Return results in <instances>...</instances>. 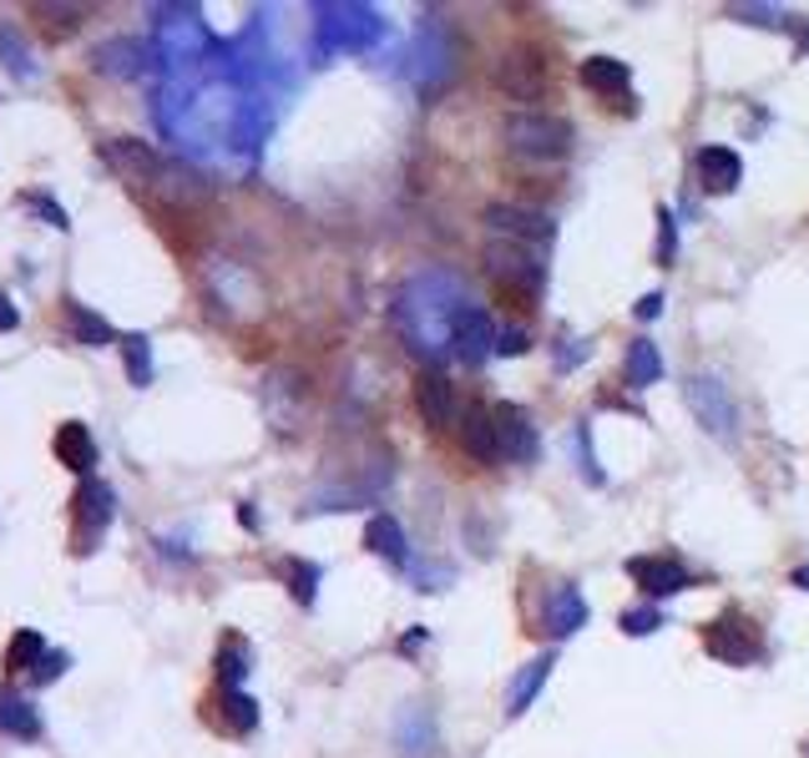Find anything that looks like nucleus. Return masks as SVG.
I'll return each mask as SVG.
<instances>
[{
  "instance_id": "6e6552de",
  "label": "nucleus",
  "mask_w": 809,
  "mask_h": 758,
  "mask_svg": "<svg viewBox=\"0 0 809 758\" xmlns=\"http://www.w3.org/2000/svg\"><path fill=\"white\" fill-rule=\"evenodd\" d=\"M101 162L122 183H152V177H162V152L142 138H107L101 142Z\"/></svg>"
},
{
  "instance_id": "bb28decb",
  "label": "nucleus",
  "mask_w": 809,
  "mask_h": 758,
  "mask_svg": "<svg viewBox=\"0 0 809 758\" xmlns=\"http://www.w3.org/2000/svg\"><path fill=\"white\" fill-rule=\"evenodd\" d=\"M72 339H81L87 349H107V344H117L112 323L101 319V314H91L87 304H72Z\"/></svg>"
},
{
  "instance_id": "a878e982",
  "label": "nucleus",
  "mask_w": 809,
  "mask_h": 758,
  "mask_svg": "<svg viewBox=\"0 0 809 758\" xmlns=\"http://www.w3.org/2000/svg\"><path fill=\"white\" fill-rule=\"evenodd\" d=\"M627 62H617V56H592V62H582V87L587 91H617L627 87Z\"/></svg>"
},
{
  "instance_id": "c9c22d12",
  "label": "nucleus",
  "mask_w": 809,
  "mask_h": 758,
  "mask_svg": "<svg viewBox=\"0 0 809 758\" xmlns=\"http://www.w3.org/2000/svg\"><path fill=\"white\" fill-rule=\"evenodd\" d=\"M11 329H21V309H15L11 294L0 288V334H11Z\"/></svg>"
},
{
  "instance_id": "f704fd0d",
  "label": "nucleus",
  "mask_w": 809,
  "mask_h": 758,
  "mask_svg": "<svg viewBox=\"0 0 809 758\" xmlns=\"http://www.w3.org/2000/svg\"><path fill=\"white\" fill-rule=\"evenodd\" d=\"M678 253V223H673V212H658V259L673 263Z\"/></svg>"
},
{
  "instance_id": "7c9ffc66",
  "label": "nucleus",
  "mask_w": 809,
  "mask_h": 758,
  "mask_svg": "<svg viewBox=\"0 0 809 758\" xmlns=\"http://www.w3.org/2000/svg\"><path fill=\"white\" fill-rule=\"evenodd\" d=\"M284 576H288V592L299 597V607H314V586H319V567L314 561H284Z\"/></svg>"
},
{
  "instance_id": "a211bd4d",
  "label": "nucleus",
  "mask_w": 809,
  "mask_h": 758,
  "mask_svg": "<svg viewBox=\"0 0 809 758\" xmlns=\"http://www.w3.org/2000/svg\"><path fill=\"white\" fill-rule=\"evenodd\" d=\"M97 72L101 76H122V81H132V76H142V66H147V46L132 36H117L107 41V46H97Z\"/></svg>"
},
{
  "instance_id": "423d86ee",
  "label": "nucleus",
  "mask_w": 809,
  "mask_h": 758,
  "mask_svg": "<svg viewBox=\"0 0 809 758\" xmlns=\"http://www.w3.org/2000/svg\"><path fill=\"white\" fill-rule=\"evenodd\" d=\"M688 405H693L698 425H703L713 440H734L739 436V410H734V395H729L723 380H713V374H693V380H688Z\"/></svg>"
},
{
  "instance_id": "58836bf2",
  "label": "nucleus",
  "mask_w": 809,
  "mask_h": 758,
  "mask_svg": "<svg viewBox=\"0 0 809 758\" xmlns=\"http://www.w3.org/2000/svg\"><path fill=\"white\" fill-rule=\"evenodd\" d=\"M238 521L249 526V531H259V510H253V506H249V501H243V506H238Z\"/></svg>"
},
{
  "instance_id": "79ce46f5",
  "label": "nucleus",
  "mask_w": 809,
  "mask_h": 758,
  "mask_svg": "<svg viewBox=\"0 0 809 758\" xmlns=\"http://www.w3.org/2000/svg\"><path fill=\"white\" fill-rule=\"evenodd\" d=\"M805 758H809V744H805Z\"/></svg>"
},
{
  "instance_id": "a19ab883",
  "label": "nucleus",
  "mask_w": 809,
  "mask_h": 758,
  "mask_svg": "<svg viewBox=\"0 0 809 758\" xmlns=\"http://www.w3.org/2000/svg\"><path fill=\"white\" fill-rule=\"evenodd\" d=\"M789 582L805 586V592H809V567H795V572H789Z\"/></svg>"
},
{
  "instance_id": "0eeeda50",
  "label": "nucleus",
  "mask_w": 809,
  "mask_h": 758,
  "mask_svg": "<svg viewBox=\"0 0 809 758\" xmlns=\"http://www.w3.org/2000/svg\"><path fill=\"white\" fill-rule=\"evenodd\" d=\"M491 349H496V323H491V314L475 309V304H461V309L450 314V354L461 364H481Z\"/></svg>"
},
{
  "instance_id": "e433bc0d",
  "label": "nucleus",
  "mask_w": 809,
  "mask_h": 758,
  "mask_svg": "<svg viewBox=\"0 0 809 758\" xmlns=\"http://www.w3.org/2000/svg\"><path fill=\"white\" fill-rule=\"evenodd\" d=\"M522 349H526L522 329H506V334H496V354H522Z\"/></svg>"
},
{
  "instance_id": "f03ea898",
  "label": "nucleus",
  "mask_w": 809,
  "mask_h": 758,
  "mask_svg": "<svg viewBox=\"0 0 809 758\" xmlns=\"http://www.w3.org/2000/svg\"><path fill=\"white\" fill-rule=\"evenodd\" d=\"M501 138L516 157H536V162H551V157H567L572 152V122H561L551 112H511L501 122Z\"/></svg>"
},
{
  "instance_id": "4c0bfd02",
  "label": "nucleus",
  "mask_w": 809,
  "mask_h": 758,
  "mask_svg": "<svg viewBox=\"0 0 809 758\" xmlns=\"http://www.w3.org/2000/svg\"><path fill=\"white\" fill-rule=\"evenodd\" d=\"M633 314H637V319H643V323H647V319H658V314H663V294H643Z\"/></svg>"
},
{
  "instance_id": "4468645a",
  "label": "nucleus",
  "mask_w": 809,
  "mask_h": 758,
  "mask_svg": "<svg viewBox=\"0 0 809 758\" xmlns=\"http://www.w3.org/2000/svg\"><path fill=\"white\" fill-rule=\"evenodd\" d=\"M395 748H400V758H430V748H436V723H430V713H425L420 703H405V708H400Z\"/></svg>"
},
{
  "instance_id": "f8f14e48",
  "label": "nucleus",
  "mask_w": 809,
  "mask_h": 758,
  "mask_svg": "<svg viewBox=\"0 0 809 758\" xmlns=\"http://www.w3.org/2000/svg\"><path fill=\"white\" fill-rule=\"evenodd\" d=\"M627 576H633V582L643 586L653 602L678 597V592L688 586V572L673 557H633V561H627Z\"/></svg>"
},
{
  "instance_id": "9d476101",
  "label": "nucleus",
  "mask_w": 809,
  "mask_h": 758,
  "mask_svg": "<svg viewBox=\"0 0 809 758\" xmlns=\"http://www.w3.org/2000/svg\"><path fill=\"white\" fill-rule=\"evenodd\" d=\"M485 228L496 238H506V243H547L551 238V223L542 218V212H526V208H511V202H491L485 208Z\"/></svg>"
},
{
  "instance_id": "393cba45",
  "label": "nucleus",
  "mask_w": 809,
  "mask_h": 758,
  "mask_svg": "<svg viewBox=\"0 0 809 758\" xmlns=\"http://www.w3.org/2000/svg\"><path fill=\"white\" fill-rule=\"evenodd\" d=\"M0 734L11 738H41V713L25 697H0Z\"/></svg>"
},
{
  "instance_id": "b1692460",
  "label": "nucleus",
  "mask_w": 809,
  "mask_h": 758,
  "mask_svg": "<svg viewBox=\"0 0 809 758\" xmlns=\"http://www.w3.org/2000/svg\"><path fill=\"white\" fill-rule=\"evenodd\" d=\"M46 652H51L46 637H41L36 627H21V633L11 637V647H6V672H31Z\"/></svg>"
},
{
  "instance_id": "cd10ccee",
  "label": "nucleus",
  "mask_w": 809,
  "mask_h": 758,
  "mask_svg": "<svg viewBox=\"0 0 809 758\" xmlns=\"http://www.w3.org/2000/svg\"><path fill=\"white\" fill-rule=\"evenodd\" d=\"M122 360H127V380L138 389L152 385V339L147 334H122Z\"/></svg>"
},
{
  "instance_id": "f257e3e1",
  "label": "nucleus",
  "mask_w": 809,
  "mask_h": 758,
  "mask_svg": "<svg viewBox=\"0 0 809 758\" xmlns=\"http://www.w3.org/2000/svg\"><path fill=\"white\" fill-rule=\"evenodd\" d=\"M436 288V274H420L405 294H400V319H405V334L415 339V344L430 354L436 344H450V314H456V294H446V284H440V294H430Z\"/></svg>"
},
{
  "instance_id": "9b49d317",
  "label": "nucleus",
  "mask_w": 809,
  "mask_h": 758,
  "mask_svg": "<svg viewBox=\"0 0 809 758\" xmlns=\"http://www.w3.org/2000/svg\"><path fill=\"white\" fill-rule=\"evenodd\" d=\"M491 430H496L501 460H536V450H542V440H536V425L526 420L516 405H496V410H491Z\"/></svg>"
},
{
  "instance_id": "ddd939ff",
  "label": "nucleus",
  "mask_w": 809,
  "mask_h": 758,
  "mask_svg": "<svg viewBox=\"0 0 809 758\" xmlns=\"http://www.w3.org/2000/svg\"><path fill=\"white\" fill-rule=\"evenodd\" d=\"M415 410H420V420L430 425V430H446V425L456 420V385H450L440 370H425L420 385H415Z\"/></svg>"
},
{
  "instance_id": "5701e85b",
  "label": "nucleus",
  "mask_w": 809,
  "mask_h": 758,
  "mask_svg": "<svg viewBox=\"0 0 809 758\" xmlns=\"http://www.w3.org/2000/svg\"><path fill=\"white\" fill-rule=\"evenodd\" d=\"M658 374H663L658 344H653V339H633V344H627V385L647 389V385H658Z\"/></svg>"
},
{
  "instance_id": "39448f33",
  "label": "nucleus",
  "mask_w": 809,
  "mask_h": 758,
  "mask_svg": "<svg viewBox=\"0 0 809 758\" xmlns=\"http://www.w3.org/2000/svg\"><path fill=\"white\" fill-rule=\"evenodd\" d=\"M703 647H709V658L729 662V668H748V662L764 658V637L759 627L739 612H723L719 622H709V633H703Z\"/></svg>"
},
{
  "instance_id": "c756f323",
  "label": "nucleus",
  "mask_w": 809,
  "mask_h": 758,
  "mask_svg": "<svg viewBox=\"0 0 809 758\" xmlns=\"http://www.w3.org/2000/svg\"><path fill=\"white\" fill-rule=\"evenodd\" d=\"M223 718L233 734H253V728H259V703H253L243 688H238V693H223Z\"/></svg>"
},
{
  "instance_id": "7ed1b4c3",
  "label": "nucleus",
  "mask_w": 809,
  "mask_h": 758,
  "mask_svg": "<svg viewBox=\"0 0 809 758\" xmlns=\"http://www.w3.org/2000/svg\"><path fill=\"white\" fill-rule=\"evenodd\" d=\"M112 516H117V491L107 481H97V475H87L81 491H76V531H72L76 557H91V551H97V541L107 536Z\"/></svg>"
},
{
  "instance_id": "2f4dec72",
  "label": "nucleus",
  "mask_w": 809,
  "mask_h": 758,
  "mask_svg": "<svg viewBox=\"0 0 809 758\" xmlns=\"http://www.w3.org/2000/svg\"><path fill=\"white\" fill-rule=\"evenodd\" d=\"M21 202H25V208H31V212H41V218H46V223L56 228V233H66V228H72V218H66V208H62V202H56V198H46V193H25Z\"/></svg>"
},
{
  "instance_id": "4be33fe9",
  "label": "nucleus",
  "mask_w": 809,
  "mask_h": 758,
  "mask_svg": "<svg viewBox=\"0 0 809 758\" xmlns=\"http://www.w3.org/2000/svg\"><path fill=\"white\" fill-rule=\"evenodd\" d=\"M0 66H6L15 81H36V76H41L31 41H25L15 25H6V21H0Z\"/></svg>"
},
{
  "instance_id": "412c9836",
  "label": "nucleus",
  "mask_w": 809,
  "mask_h": 758,
  "mask_svg": "<svg viewBox=\"0 0 809 758\" xmlns=\"http://www.w3.org/2000/svg\"><path fill=\"white\" fill-rule=\"evenodd\" d=\"M364 547H370L374 557H385L390 567H405V557H411V541H405V531H400L395 516H370V526H364Z\"/></svg>"
},
{
  "instance_id": "72a5a7b5",
  "label": "nucleus",
  "mask_w": 809,
  "mask_h": 758,
  "mask_svg": "<svg viewBox=\"0 0 809 758\" xmlns=\"http://www.w3.org/2000/svg\"><path fill=\"white\" fill-rule=\"evenodd\" d=\"M66 662H72V658H66V652H46V658H41L36 668H31V683H36V688L56 683V678H62V672H66Z\"/></svg>"
},
{
  "instance_id": "2eb2a0df",
  "label": "nucleus",
  "mask_w": 809,
  "mask_h": 758,
  "mask_svg": "<svg viewBox=\"0 0 809 758\" xmlns=\"http://www.w3.org/2000/svg\"><path fill=\"white\" fill-rule=\"evenodd\" d=\"M698 173H703V187L709 193H734L739 183H744V157H739L734 147H703L698 152Z\"/></svg>"
},
{
  "instance_id": "6ab92c4d",
  "label": "nucleus",
  "mask_w": 809,
  "mask_h": 758,
  "mask_svg": "<svg viewBox=\"0 0 809 758\" xmlns=\"http://www.w3.org/2000/svg\"><path fill=\"white\" fill-rule=\"evenodd\" d=\"M56 460L76 475H91V465H97V440H91V430L81 420H66L62 430H56Z\"/></svg>"
},
{
  "instance_id": "aec40b11",
  "label": "nucleus",
  "mask_w": 809,
  "mask_h": 758,
  "mask_svg": "<svg viewBox=\"0 0 809 758\" xmlns=\"http://www.w3.org/2000/svg\"><path fill=\"white\" fill-rule=\"evenodd\" d=\"M461 450L471 460H481V465H496L501 460V450H496V430H491V410H466V420H461Z\"/></svg>"
},
{
  "instance_id": "20e7f679",
  "label": "nucleus",
  "mask_w": 809,
  "mask_h": 758,
  "mask_svg": "<svg viewBox=\"0 0 809 758\" xmlns=\"http://www.w3.org/2000/svg\"><path fill=\"white\" fill-rule=\"evenodd\" d=\"M385 25L370 6H319V46L324 51H364Z\"/></svg>"
},
{
  "instance_id": "c85d7f7f",
  "label": "nucleus",
  "mask_w": 809,
  "mask_h": 758,
  "mask_svg": "<svg viewBox=\"0 0 809 758\" xmlns=\"http://www.w3.org/2000/svg\"><path fill=\"white\" fill-rule=\"evenodd\" d=\"M243 678H249V647H243V642H223V647H218V683H223V693H238Z\"/></svg>"
},
{
  "instance_id": "f3484780",
  "label": "nucleus",
  "mask_w": 809,
  "mask_h": 758,
  "mask_svg": "<svg viewBox=\"0 0 809 758\" xmlns=\"http://www.w3.org/2000/svg\"><path fill=\"white\" fill-rule=\"evenodd\" d=\"M551 668H557V652H542L536 662H526L516 678H511V693H506V713L511 718H522L526 708L536 703V693L547 688V678H551Z\"/></svg>"
},
{
  "instance_id": "ea45409f",
  "label": "nucleus",
  "mask_w": 809,
  "mask_h": 758,
  "mask_svg": "<svg viewBox=\"0 0 809 758\" xmlns=\"http://www.w3.org/2000/svg\"><path fill=\"white\" fill-rule=\"evenodd\" d=\"M425 642V633H411V637H400V652H415V647Z\"/></svg>"
},
{
  "instance_id": "1a4fd4ad",
  "label": "nucleus",
  "mask_w": 809,
  "mask_h": 758,
  "mask_svg": "<svg viewBox=\"0 0 809 758\" xmlns=\"http://www.w3.org/2000/svg\"><path fill=\"white\" fill-rule=\"evenodd\" d=\"M496 91H506L511 101H536L547 91V66L536 51H511L506 62L496 66Z\"/></svg>"
},
{
  "instance_id": "473e14b6",
  "label": "nucleus",
  "mask_w": 809,
  "mask_h": 758,
  "mask_svg": "<svg viewBox=\"0 0 809 758\" xmlns=\"http://www.w3.org/2000/svg\"><path fill=\"white\" fill-rule=\"evenodd\" d=\"M663 627V612L658 607H633V612H623V633L627 637H647V633H658Z\"/></svg>"
},
{
  "instance_id": "dca6fc26",
  "label": "nucleus",
  "mask_w": 809,
  "mask_h": 758,
  "mask_svg": "<svg viewBox=\"0 0 809 758\" xmlns=\"http://www.w3.org/2000/svg\"><path fill=\"white\" fill-rule=\"evenodd\" d=\"M582 627H587V597L572 582H561L547 597V633L551 637H572V633H582Z\"/></svg>"
}]
</instances>
